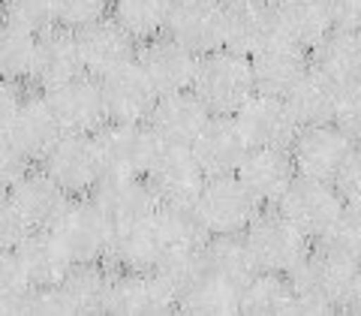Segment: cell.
Here are the masks:
<instances>
[{"instance_id": "1", "label": "cell", "mask_w": 361, "mask_h": 316, "mask_svg": "<svg viewBox=\"0 0 361 316\" xmlns=\"http://www.w3.org/2000/svg\"><path fill=\"white\" fill-rule=\"evenodd\" d=\"M358 265H361L358 259H349L331 250V247H325L322 241H316V247H310V253L301 259V265L289 274L292 286L298 292L301 313L319 316V313L343 310L346 292Z\"/></svg>"}, {"instance_id": "2", "label": "cell", "mask_w": 361, "mask_h": 316, "mask_svg": "<svg viewBox=\"0 0 361 316\" xmlns=\"http://www.w3.org/2000/svg\"><path fill=\"white\" fill-rule=\"evenodd\" d=\"M111 268L106 262H82L66 271L54 286H33L25 313L37 316H94L106 313Z\"/></svg>"}, {"instance_id": "3", "label": "cell", "mask_w": 361, "mask_h": 316, "mask_svg": "<svg viewBox=\"0 0 361 316\" xmlns=\"http://www.w3.org/2000/svg\"><path fill=\"white\" fill-rule=\"evenodd\" d=\"M193 90L205 99L211 115H235L256 94L253 63L235 49H217L199 54Z\"/></svg>"}, {"instance_id": "4", "label": "cell", "mask_w": 361, "mask_h": 316, "mask_svg": "<svg viewBox=\"0 0 361 316\" xmlns=\"http://www.w3.org/2000/svg\"><path fill=\"white\" fill-rule=\"evenodd\" d=\"M244 238L250 244L256 268L271 271V274H292L313 247L307 235L289 217H283L280 208H274V205L256 214L253 223L244 229Z\"/></svg>"}, {"instance_id": "5", "label": "cell", "mask_w": 361, "mask_h": 316, "mask_svg": "<svg viewBox=\"0 0 361 316\" xmlns=\"http://www.w3.org/2000/svg\"><path fill=\"white\" fill-rule=\"evenodd\" d=\"M193 211L208 235H235L253 223L262 202L241 184L238 175H211L199 190Z\"/></svg>"}, {"instance_id": "6", "label": "cell", "mask_w": 361, "mask_h": 316, "mask_svg": "<svg viewBox=\"0 0 361 316\" xmlns=\"http://www.w3.org/2000/svg\"><path fill=\"white\" fill-rule=\"evenodd\" d=\"M51 235L61 241L73 265L82 262H106L111 244V223L103 217V211L94 205L90 196H73L70 205L54 220Z\"/></svg>"}, {"instance_id": "7", "label": "cell", "mask_w": 361, "mask_h": 316, "mask_svg": "<svg viewBox=\"0 0 361 316\" xmlns=\"http://www.w3.org/2000/svg\"><path fill=\"white\" fill-rule=\"evenodd\" d=\"M106 313H115V316H166V313H178V292L157 268H151V271L111 268Z\"/></svg>"}, {"instance_id": "8", "label": "cell", "mask_w": 361, "mask_h": 316, "mask_svg": "<svg viewBox=\"0 0 361 316\" xmlns=\"http://www.w3.org/2000/svg\"><path fill=\"white\" fill-rule=\"evenodd\" d=\"M205 178L208 175L199 166L193 148L175 142L157 145L151 166L145 172V181L151 184L160 205H193Z\"/></svg>"}, {"instance_id": "9", "label": "cell", "mask_w": 361, "mask_h": 316, "mask_svg": "<svg viewBox=\"0 0 361 316\" xmlns=\"http://www.w3.org/2000/svg\"><path fill=\"white\" fill-rule=\"evenodd\" d=\"M39 166L49 172L70 196H90L103 178V160H99L97 142L90 133H63L51 151L42 157Z\"/></svg>"}, {"instance_id": "10", "label": "cell", "mask_w": 361, "mask_h": 316, "mask_svg": "<svg viewBox=\"0 0 361 316\" xmlns=\"http://www.w3.org/2000/svg\"><path fill=\"white\" fill-rule=\"evenodd\" d=\"M99 160H103L106 175H123V178H145L151 166V157L160 139L154 135L148 123H118L106 121L94 133Z\"/></svg>"}, {"instance_id": "11", "label": "cell", "mask_w": 361, "mask_h": 316, "mask_svg": "<svg viewBox=\"0 0 361 316\" xmlns=\"http://www.w3.org/2000/svg\"><path fill=\"white\" fill-rule=\"evenodd\" d=\"M274 208H280V214L295 223L310 241H319L337 223L346 205L337 193L334 181H316L298 175Z\"/></svg>"}, {"instance_id": "12", "label": "cell", "mask_w": 361, "mask_h": 316, "mask_svg": "<svg viewBox=\"0 0 361 316\" xmlns=\"http://www.w3.org/2000/svg\"><path fill=\"white\" fill-rule=\"evenodd\" d=\"M229 4L226 0H175L166 33L196 54L226 49Z\"/></svg>"}, {"instance_id": "13", "label": "cell", "mask_w": 361, "mask_h": 316, "mask_svg": "<svg viewBox=\"0 0 361 316\" xmlns=\"http://www.w3.org/2000/svg\"><path fill=\"white\" fill-rule=\"evenodd\" d=\"M355 142L334 123H316V127H301L289 145L292 163H295L301 178L334 181L337 172L349 160Z\"/></svg>"}, {"instance_id": "14", "label": "cell", "mask_w": 361, "mask_h": 316, "mask_svg": "<svg viewBox=\"0 0 361 316\" xmlns=\"http://www.w3.org/2000/svg\"><path fill=\"white\" fill-rule=\"evenodd\" d=\"M235 121L250 148H289L301 130L286 106V97H271L259 90L235 111Z\"/></svg>"}, {"instance_id": "15", "label": "cell", "mask_w": 361, "mask_h": 316, "mask_svg": "<svg viewBox=\"0 0 361 316\" xmlns=\"http://www.w3.org/2000/svg\"><path fill=\"white\" fill-rule=\"evenodd\" d=\"M99 90H103L106 121L118 123H148L157 97H160L135 61L99 78Z\"/></svg>"}, {"instance_id": "16", "label": "cell", "mask_w": 361, "mask_h": 316, "mask_svg": "<svg viewBox=\"0 0 361 316\" xmlns=\"http://www.w3.org/2000/svg\"><path fill=\"white\" fill-rule=\"evenodd\" d=\"M85 75L82 51H78V37L73 28L51 25L37 33V51H33L30 82L39 90H51L63 82Z\"/></svg>"}, {"instance_id": "17", "label": "cell", "mask_w": 361, "mask_h": 316, "mask_svg": "<svg viewBox=\"0 0 361 316\" xmlns=\"http://www.w3.org/2000/svg\"><path fill=\"white\" fill-rule=\"evenodd\" d=\"M45 103L54 111L63 133H90L94 135L106 123L103 109V90L99 78L94 75H78L73 82H63L51 90H42Z\"/></svg>"}, {"instance_id": "18", "label": "cell", "mask_w": 361, "mask_h": 316, "mask_svg": "<svg viewBox=\"0 0 361 316\" xmlns=\"http://www.w3.org/2000/svg\"><path fill=\"white\" fill-rule=\"evenodd\" d=\"M135 63L151 78L157 94H175V90L193 87L199 54L172 40L169 33H160V37L142 42V49L135 51Z\"/></svg>"}, {"instance_id": "19", "label": "cell", "mask_w": 361, "mask_h": 316, "mask_svg": "<svg viewBox=\"0 0 361 316\" xmlns=\"http://www.w3.org/2000/svg\"><path fill=\"white\" fill-rule=\"evenodd\" d=\"M75 37H78V51H82L85 73L94 78H103L109 73L121 70V66L133 63L135 51H139V42L111 16L94 21V25L78 28Z\"/></svg>"}, {"instance_id": "20", "label": "cell", "mask_w": 361, "mask_h": 316, "mask_svg": "<svg viewBox=\"0 0 361 316\" xmlns=\"http://www.w3.org/2000/svg\"><path fill=\"white\" fill-rule=\"evenodd\" d=\"M250 63H253V82L259 94L286 97L298 85V78L310 70L313 61L307 49H301V45L289 42L283 37H274L250 54Z\"/></svg>"}, {"instance_id": "21", "label": "cell", "mask_w": 361, "mask_h": 316, "mask_svg": "<svg viewBox=\"0 0 361 316\" xmlns=\"http://www.w3.org/2000/svg\"><path fill=\"white\" fill-rule=\"evenodd\" d=\"M211 121V109L205 106L193 87L175 90V94H160L157 106L148 118V127L160 142L175 145H193V139L202 133V127Z\"/></svg>"}, {"instance_id": "22", "label": "cell", "mask_w": 361, "mask_h": 316, "mask_svg": "<svg viewBox=\"0 0 361 316\" xmlns=\"http://www.w3.org/2000/svg\"><path fill=\"white\" fill-rule=\"evenodd\" d=\"M94 205L103 211V217L111 223V229L145 220L160 208L157 193L145 178H123V175H103L94 187Z\"/></svg>"}, {"instance_id": "23", "label": "cell", "mask_w": 361, "mask_h": 316, "mask_svg": "<svg viewBox=\"0 0 361 316\" xmlns=\"http://www.w3.org/2000/svg\"><path fill=\"white\" fill-rule=\"evenodd\" d=\"M193 154L205 175H235L241 160L250 151L244 133L238 127L235 115H211V121L202 127V133L193 139Z\"/></svg>"}, {"instance_id": "24", "label": "cell", "mask_w": 361, "mask_h": 316, "mask_svg": "<svg viewBox=\"0 0 361 316\" xmlns=\"http://www.w3.org/2000/svg\"><path fill=\"white\" fill-rule=\"evenodd\" d=\"M235 175L262 205H277L298 178V169L289 148H250Z\"/></svg>"}, {"instance_id": "25", "label": "cell", "mask_w": 361, "mask_h": 316, "mask_svg": "<svg viewBox=\"0 0 361 316\" xmlns=\"http://www.w3.org/2000/svg\"><path fill=\"white\" fill-rule=\"evenodd\" d=\"M277 37L313 51L334 30L329 0H271Z\"/></svg>"}, {"instance_id": "26", "label": "cell", "mask_w": 361, "mask_h": 316, "mask_svg": "<svg viewBox=\"0 0 361 316\" xmlns=\"http://www.w3.org/2000/svg\"><path fill=\"white\" fill-rule=\"evenodd\" d=\"M6 135L30 163H39L42 157L51 151V145L63 135V130H61L58 118H54V111L49 109V103H45V97L30 94L21 99Z\"/></svg>"}, {"instance_id": "27", "label": "cell", "mask_w": 361, "mask_h": 316, "mask_svg": "<svg viewBox=\"0 0 361 316\" xmlns=\"http://www.w3.org/2000/svg\"><path fill=\"white\" fill-rule=\"evenodd\" d=\"M163 259V235L157 226V211L145 220H135L127 226L111 229L109 259L121 271H151Z\"/></svg>"}, {"instance_id": "28", "label": "cell", "mask_w": 361, "mask_h": 316, "mask_svg": "<svg viewBox=\"0 0 361 316\" xmlns=\"http://www.w3.org/2000/svg\"><path fill=\"white\" fill-rule=\"evenodd\" d=\"M9 196L18 205V211L25 214V220L30 223V229H49V226L61 217V211L70 205V193L54 181L45 169H27L21 175L18 184L9 190Z\"/></svg>"}, {"instance_id": "29", "label": "cell", "mask_w": 361, "mask_h": 316, "mask_svg": "<svg viewBox=\"0 0 361 316\" xmlns=\"http://www.w3.org/2000/svg\"><path fill=\"white\" fill-rule=\"evenodd\" d=\"M16 256L30 286H54L66 277V271L73 268V259L66 256L61 241L51 235V229H30L27 238L16 247Z\"/></svg>"}, {"instance_id": "30", "label": "cell", "mask_w": 361, "mask_h": 316, "mask_svg": "<svg viewBox=\"0 0 361 316\" xmlns=\"http://www.w3.org/2000/svg\"><path fill=\"white\" fill-rule=\"evenodd\" d=\"M241 284L202 268V274L178 298V313L190 316H235L241 313Z\"/></svg>"}, {"instance_id": "31", "label": "cell", "mask_w": 361, "mask_h": 316, "mask_svg": "<svg viewBox=\"0 0 361 316\" xmlns=\"http://www.w3.org/2000/svg\"><path fill=\"white\" fill-rule=\"evenodd\" d=\"M341 85L331 82L325 73H319L310 63V70L298 78V85L286 94V106L292 109L298 127H316V123H331Z\"/></svg>"}, {"instance_id": "32", "label": "cell", "mask_w": 361, "mask_h": 316, "mask_svg": "<svg viewBox=\"0 0 361 316\" xmlns=\"http://www.w3.org/2000/svg\"><path fill=\"white\" fill-rule=\"evenodd\" d=\"M310 61L341 87L361 82V28H334L310 51Z\"/></svg>"}, {"instance_id": "33", "label": "cell", "mask_w": 361, "mask_h": 316, "mask_svg": "<svg viewBox=\"0 0 361 316\" xmlns=\"http://www.w3.org/2000/svg\"><path fill=\"white\" fill-rule=\"evenodd\" d=\"M241 313L247 316H292L301 313L298 292L289 274L256 271L241 289Z\"/></svg>"}, {"instance_id": "34", "label": "cell", "mask_w": 361, "mask_h": 316, "mask_svg": "<svg viewBox=\"0 0 361 316\" xmlns=\"http://www.w3.org/2000/svg\"><path fill=\"white\" fill-rule=\"evenodd\" d=\"M274 37H277V28H274V16H271V4H259V6L229 4L226 49H235V51H241L250 58L259 45H265Z\"/></svg>"}, {"instance_id": "35", "label": "cell", "mask_w": 361, "mask_h": 316, "mask_svg": "<svg viewBox=\"0 0 361 316\" xmlns=\"http://www.w3.org/2000/svg\"><path fill=\"white\" fill-rule=\"evenodd\" d=\"M175 0H111V18L130 33L135 42H148L166 33Z\"/></svg>"}, {"instance_id": "36", "label": "cell", "mask_w": 361, "mask_h": 316, "mask_svg": "<svg viewBox=\"0 0 361 316\" xmlns=\"http://www.w3.org/2000/svg\"><path fill=\"white\" fill-rule=\"evenodd\" d=\"M205 268L214 271V274H220V277L235 280V284H241V286L259 271L244 232L211 235L208 244H205Z\"/></svg>"}, {"instance_id": "37", "label": "cell", "mask_w": 361, "mask_h": 316, "mask_svg": "<svg viewBox=\"0 0 361 316\" xmlns=\"http://www.w3.org/2000/svg\"><path fill=\"white\" fill-rule=\"evenodd\" d=\"M33 51H37V33L18 28L13 21H0V78L16 85L30 82Z\"/></svg>"}, {"instance_id": "38", "label": "cell", "mask_w": 361, "mask_h": 316, "mask_svg": "<svg viewBox=\"0 0 361 316\" xmlns=\"http://www.w3.org/2000/svg\"><path fill=\"white\" fill-rule=\"evenodd\" d=\"M30 289L33 286L18 262V256L9 250H0V316L25 313Z\"/></svg>"}, {"instance_id": "39", "label": "cell", "mask_w": 361, "mask_h": 316, "mask_svg": "<svg viewBox=\"0 0 361 316\" xmlns=\"http://www.w3.org/2000/svg\"><path fill=\"white\" fill-rule=\"evenodd\" d=\"M4 18L18 28H27L33 33L58 25L54 0H4Z\"/></svg>"}, {"instance_id": "40", "label": "cell", "mask_w": 361, "mask_h": 316, "mask_svg": "<svg viewBox=\"0 0 361 316\" xmlns=\"http://www.w3.org/2000/svg\"><path fill=\"white\" fill-rule=\"evenodd\" d=\"M325 247L343 253L349 259H358L361 262V211L355 208H343V214L337 217V223L319 238Z\"/></svg>"}, {"instance_id": "41", "label": "cell", "mask_w": 361, "mask_h": 316, "mask_svg": "<svg viewBox=\"0 0 361 316\" xmlns=\"http://www.w3.org/2000/svg\"><path fill=\"white\" fill-rule=\"evenodd\" d=\"M111 13V0H54V16L63 28H85Z\"/></svg>"}, {"instance_id": "42", "label": "cell", "mask_w": 361, "mask_h": 316, "mask_svg": "<svg viewBox=\"0 0 361 316\" xmlns=\"http://www.w3.org/2000/svg\"><path fill=\"white\" fill-rule=\"evenodd\" d=\"M334 127L343 130L355 145H361V82L343 85L334 109Z\"/></svg>"}, {"instance_id": "43", "label": "cell", "mask_w": 361, "mask_h": 316, "mask_svg": "<svg viewBox=\"0 0 361 316\" xmlns=\"http://www.w3.org/2000/svg\"><path fill=\"white\" fill-rule=\"evenodd\" d=\"M27 232H30V223L18 211L13 196L0 193V250L16 253V247L27 238Z\"/></svg>"}, {"instance_id": "44", "label": "cell", "mask_w": 361, "mask_h": 316, "mask_svg": "<svg viewBox=\"0 0 361 316\" xmlns=\"http://www.w3.org/2000/svg\"><path fill=\"white\" fill-rule=\"evenodd\" d=\"M33 163L21 154L6 133H0V193H9Z\"/></svg>"}, {"instance_id": "45", "label": "cell", "mask_w": 361, "mask_h": 316, "mask_svg": "<svg viewBox=\"0 0 361 316\" xmlns=\"http://www.w3.org/2000/svg\"><path fill=\"white\" fill-rule=\"evenodd\" d=\"M334 187L346 208L361 211V148H353L349 160L343 163V169L334 178Z\"/></svg>"}, {"instance_id": "46", "label": "cell", "mask_w": 361, "mask_h": 316, "mask_svg": "<svg viewBox=\"0 0 361 316\" xmlns=\"http://www.w3.org/2000/svg\"><path fill=\"white\" fill-rule=\"evenodd\" d=\"M21 99H25V94H21V85L4 82V78H0V133L9 130V123H13Z\"/></svg>"}, {"instance_id": "47", "label": "cell", "mask_w": 361, "mask_h": 316, "mask_svg": "<svg viewBox=\"0 0 361 316\" xmlns=\"http://www.w3.org/2000/svg\"><path fill=\"white\" fill-rule=\"evenodd\" d=\"M334 28H361V0H329Z\"/></svg>"}, {"instance_id": "48", "label": "cell", "mask_w": 361, "mask_h": 316, "mask_svg": "<svg viewBox=\"0 0 361 316\" xmlns=\"http://www.w3.org/2000/svg\"><path fill=\"white\" fill-rule=\"evenodd\" d=\"M343 310H346V313H358V316H361V265L355 268V277H353V284H349L346 301H343Z\"/></svg>"}, {"instance_id": "49", "label": "cell", "mask_w": 361, "mask_h": 316, "mask_svg": "<svg viewBox=\"0 0 361 316\" xmlns=\"http://www.w3.org/2000/svg\"><path fill=\"white\" fill-rule=\"evenodd\" d=\"M226 4H238V6H259V4H271V0H226Z\"/></svg>"}, {"instance_id": "50", "label": "cell", "mask_w": 361, "mask_h": 316, "mask_svg": "<svg viewBox=\"0 0 361 316\" xmlns=\"http://www.w3.org/2000/svg\"><path fill=\"white\" fill-rule=\"evenodd\" d=\"M0 21H4V0H0Z\"/></svg>"}]
</instances>
